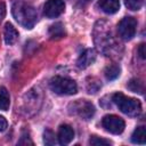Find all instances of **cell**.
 <instances>
[{
    "label": "cell",
    "instance_id": "cell-15",
    "mask_svg": "<svg viewBox=\"0 0 146 146\" xmlns=\"http://www.w3.org/2000/svg\"><path fill=\"white\" fill-rule=\"evenodd\" d=\"M120 72H121V70H120L119 65H116V64H111V65H108V66L105 68L104 74H105V76H106L107 80H115V79L120 75Z\"/></svg>",
    "mask_w": 146,
    "mask_h": 146
},
{
    "label": "cell",
    "instance_id": "cell-8",
    "mask_svg": "<svg viewBox=\"0 0 146 146\" xmlns=\"http://www.w3.org/2000/svg\"><path fill=\"white\" fill-rule=\"evenodd\" d=\"M96 60V52L94 49H86L78 58L76 60V65L79 68L83 70L87 68L88 66H90L91 64H94V62Z\"/></svg>",
    "mask_w": 146,
    "mask_h": 146
},
{
    "label": "cell",
    "instance_id": "cell-18",
    "mask_svg": "<svg viewBox=\"0 0 146 146\" xmlns=\"http://www.w3.org/2000/svg\"><path fill=\"white\" fill-rule=\"evenodd\" d=\"M89 144L90 145H94V146H103V145H111L112 143L107 139H104V138H99V137H96V136H92L89 140Z\"/></svg>",
    "mask_w": 146,
    "mask_h": 146
},
{
    "label": "cell",
    "instance_id": "cell-11",
    "mask_svg": "<svg viewBox=\"0 0 146 146\" xmlns=\"http://www.w3.org/2000/svg\"><path fill=\"white\" fill-rule=\"evenodd\" d=\"M100 9L106 14H115L120 9L119 0H99Z\"/></svg>",
    "mask_w": 146,
    "mask_h": 146
},
{
    "label": "cell",
    "instance_id": "cell-22",
    "mask_svg": "<svg viewBox=\"0 0 146 146\" xmlns=\"http://www.w3.org/2000/svg\"><path fill=\"white\" fill-rule=\"evenodd\" d=\"M6 15V6L3 2H0V19H2Z\"/></svg>",
    "mask_w": 146,
    "mask_h": 146
},
{
    "label": "cell",
    "instance_id": "cell-12",
    "mask_svg": "<svg viewBox=\"0 0 146 146\" xmlns=\"http://www.w3.org/2000/svg\"><path fill=\"white\" fill-rule=\"evenodd\" d=\"M131 141L135 144H140V145H144L146 143V130L144 125L137 127L135 129L131 136Z\"/></svg>",
    "mask_w": 146,
    "mask_h": 146
},
{
    "label": "cell",
    "instance_id": "cell-10",
    "mask_svg": "<svg viewBox=\"0 0 146 146\" xmlns=\"http://www.w3.org/2000/svg\"><path fill=\"white\" fill-rule=\"evenodd\" d=\"M3 36H5V42L7 44H14L16 42V40L18 39V32L17 30L14 27L13 24L7 23L5 25V31H3Z\"/></svg>",
    "mask_w": 146,
    "mask_h": 146
},
{
    "label": "cell",
    "instance_id": "cell-6",
    "mask_svg": "<svg viewBox=\"0 0 146 146\" xmlns=\"http://www.w3.org/2000/svg\"><path fill=\"white\" fill-rule=\"evenodd\" d=\"M102 124L106 131H108L113 135L122 133L124 130V127H125V123L121 117H119L116 115H112V114L105 115L102 120Z\"/></svg>",
    "mask_w": 146,
    "mask_h": 146
},
{
    "label": "cell",
    "instance_id": "cell-16",
    "mask_svg": "<svg viewBox=\"0 0 146 146\" xmlns=\"http://www.w3.org/2000/svg\"><path fill=\"white\" fill-rule=\"evenodd\" d=\"M128 88L133 92H140V94L143 92V83L139 80H136V79L130 80V82L128 84Z\"/></svg>",
    "mask_w": 146,
    "mask_h": 146
},
{
    "label": "cell",
    "instance_id": "cell-1",
    "mask_svg": "<svg viewBox=\"0 0 146 146\" xmlns=\"http://www.w3.org/2000/svg\"><path fill=\"white\" fill-rule=\"evenodd\" d=\"M11 14L16 22L25 29H32L38 21L35 9L24 1H15L11 6Z\"/></svg>",
    "mask_w": 146,
    "mask_h": 146
},
{
    "label": "cell",
    "instance_id": "cell-19",
    "mask_svg": "<svg viewBox=\"0 0 146 146\" xmlns=\"http://www.w3.org/2000/svg\"><path fill=\"white\" fill-rule=\"evenodd\" d=\"M56 136L51 130H46L44 131V143L46 145H54L56 144Z\"/></svg>",
    "mask_w": 146,
    "mask_h": 146
},
{
    "label": "cell",
    "instance_id": "cell-21",
    "mask_svg": "<svg viewBox=\"0 0 146 146\" xmlns=\"http://www.w3.org/2000/svg\"><path fill=\"white\" fill-rule=\"evenodd\" d=\"M138 54H139V56L143 58V59H145V44L144 43H141L140 46H139V48H138Z\"/></svg>",
    "mask_w": 146,
    "mask_h": 146
},
{
    "label": "cell",
    "instance_id": "cell-9",
    "mask_svg": "<svg viewBox=\"0 0 146 146\" xmlns=\"http://www.w3.org/2000/svg\"><path fill=\"white\" fill-rule=\"evenodd\" d=\"M58 143L60 145H67L70 144L73 138H74V130L71 125L68 124H63L60 125L59 130H58Z\"/></svg>",
    "mask_w": 146,
    "mask_h": 146
},
{
    "label": "cell",
    "instance_id": "cell-3",
    "mask_svg": "<svg viewBox=\"0 0 146 146\" xmlns=\"http://www.w3.org/2000/svg\"><path fill=\"white\" fill-rule=\"evenodd\" d=\"M50 89L58 94V95H74L78 91V86L75 81L63 78V76H55L49 82Z\"/></svg>",
    "mask_w": 146,
    "mask_h": 146
},
{
    "label": "cell",
    "instance_id": "cell-2",
    "mask_svg": "<svg viewBox=\"0 0 146 146\" xmlns=\"http://www.w3.org/2000/svg\"><path fill=\"white\" fill-rule=\"evenodd\" d=\"M112 99L119 110L129 116H137L141 113V104L136 98L127 97L121 92H116L113 95Z\"/></svg>",
    "mask_w": 146,
    "mask_h": 146
},
{
    "label": "cell",
    "instance_id": "cell-23",
    "mask_svg": "<svg viewBox=\"0 0 146 146\" xmlns=\"http://www.w3.org/2000/svg\"><path fill=\"white\" fill-rule=\"evenodd\" d=\"M86 1H90V0H86Z\"/></svg>",
    "mask_w": 146,
    "mask_h": 146
},
{
    "label": "cell",
    "instance_id": "cell-17",
    "mask_svg": "<svg viewBox=\"0 0 146 146\" xmlns=\"http://www.w3.org/2000/svg\"><path fill=\"white\" fill-rule=\"evenodd\" d=\"M124 3L130 10H139L143 6V0H124Z\"/></svg>",
    "mask_w": 146,
    "mask_h": 146
},
{
    "label": "cell",
    "instance_id": "cell-20",
    "mask_svg": "<svg viewBox=\"0 0 146 146\" xmlns=\"http://www.w3.org/2000/svg\"><path fill=\"white\" fill-rule=\"evenodd\" d=\"M7 127H8V122H7V120H6L2 115H0V132L5 131V130L7 129Z\"/></svg>",
    "mask_w": 146,
    "mask_h": 146
},
{
    "label": "cell",
    "instance_id": "cell-7",
    "mask_svg": "<svg viewBox=\"0 0 146 146\" xmlns=\"http://www.w3.org/2000/svg\"><path fill=\"white\" fill-rule=\"evenodd\" d=\"M65 9V3L63 0H48L43 6V14L49 18H55L59 16Z\"/></svg>",
    "mask_w": 146,
    "mask_h": 146
},
{
    "label": "cell",
    "instance_id": "cell-5",
    "mask_svg": "<svg viewBox=\"0 0 146 146\" xmlns=\"http://www.w3.org/2000/svg\"><path fill=\"white\" fill-rule=\"evenodd\" d=\"M72 113L79 115L83 120H89L95 114V107L94 105L88 100H76L71 104Z\"/></svg>",
    "mask_w": 146,
    "mask_h": 146
},
{
    "label": "cell",
    "instance_id": "cell-14",
    "mask_svg": "<svg viewBox=\"0 0 146 146\" xmlns=\"http://www.w3.org/2000/svg\"><path fill=\"white\" fill-rule=\"evenodd\" d=\"M10 106V96L5 87H0V110L7 111Z\"/></svg>",
    "mask_w": 146,
    "mask_h": 146
},
{
    "label": "cell",
    "instance_id": "cell-4",
    "mask_svg": "<svg viewBox=\"0 0 146 146\" xmlns=\"http://www.w3.org/2000/svg\"><path fill=\"white\" fill-rule=\"evenodd\" d=\"M137 30V21L133 17H124L117 24V32L123 40H131Z\"/></svg>",
    "mask_w": 146,
    "mask_h": 146
},
{
    "label": "cell",
    "instance_id": "cell-13",
    "mask_svg": "<svg viewBox=\"0 0 146 146\" xmlns=\"http://www.w3.org/2000/svg\"><path fill=\"white\" fill-rule=\"evenodd\" d=\"M49 35L51 39H59L65 35V30L62 23H55L49 27Z\"/></svg>",
    "mask_w": 146,
    "mask_h": 146
}]
</instances>
